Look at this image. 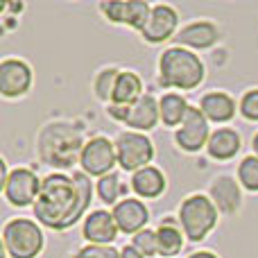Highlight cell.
Returning <instances> with one entry per match:
<instances>
[{
  "mask_svg": "<svg viewBox=\"0 0 258 258\" xmlns=\"http://www.w3.org/2000/svg\"><path fill=\"white\" fill-rule=\"evenodd\" d=\"M93 183L84 172H73V177L63 172H52L41 181V192L36 197L34 218L39 224L52 231H66L75 227L80 218H86V211L93 200Z\"/></svg>",
  "mask_w": 258,
  "mask_h": 258,
  "instance_id": "1",
  "label": "cell"
},
{
  "mask_svg": "<svg viewBox=\"0 0 258 258\" xmlns=\"http://www.w3.org/2000/svg\"><path fill=\"white\" fill-rule=\"evenodd\" d=\"M86 141L82 138L80 127L71 125L66 120H54L41 127L36 136V152L41 163L50 165L54 170H71L75 163H80L82 150Z\"/></svg>",
  "mask_w": 258,
  "mask_h": 258,
  "instance_id": "2",
  "label": "cell"
},
{
  "mask_svg": "<svg viewBox=\"0 0 258 258\" xmlns=\"http://www.w3.org/2000/svg\"><path fill=\"white\" fill-rule=\"evenodd\" d=\"M206 80V66L192 50L172 45L159 54V84L174 91H195Z\"/></svg>",
  "mask_w": 258,
  "mask_h": 258,
  "instance_id": "3",
  "label": "cell"
},
{
  "mask_svg": "<svg viewBox=\"0 0 258 258\" xmlns=\"http://www.w3.org/2000/svg\"><path fill=\"white\" fill-rule=\"evenodd\" d=\"M179 227H181L183 236L190 242H202L209 238V233L218 227L220 211L213 204L209 195L204 192H192L179 206Z\"/></svg>",
  "mask_w": 258,
  "mask_h": 258,
  "instance_id": "4",
  "label": "cell"
},
{
  "mask_svg": "<svg viewBox=\"0 0 258 258\" xmlns=\"http://www.w3.org/2000/svg\"><path fill=\"white\" fill-rule=\"evenodd\" d=\"M3 247L9 258H36L45 247L43 229L32 218H12L3 227Z\"/></svg>",
  "mask_w": 258,
  "mask_h": 258,
  "instance_id": "5",
  "label": "cell"
},
{
  "mask_svg": "<svg viewBox=\"0 0 258 258\" xmlns=\"http://www.w3.org/2000/svg\"><path fill=\"white\" fill-rule=\"evenodd\" d=\"M116 154H118V165H120L122 172H138V170L152 165L154 161V143L147 134L141 132H120L116 141Z\"/></svg>",
  "mask_w": 258,
  "mask_h": 258,
  "instance_id": "6",
  "label": "cell"
},
{
  "mask_svg": "<svg viewBox=\"0 0 258 258\" xmlns=\"http://www.w3.org/2000/svg\"><path fill=\"white\" fill-rule=\"evenodd\" d=\"M107 113L113 120L122 122L125 127H129L132 132H150L161 122V109H159V100L152 93H145L138 102H134L132 107H116L109 104Z\"/></svg>",
  "mask_w": 258,
  "mask_h": 258,
  "instance_id": "7",
  "label": "cell"
},
{
  "mask_svg": "<svg viewBox=\"0 0 258 258\" xmlns=\"http://www.w3.org/2000/svg\"><path fill=\"white\" fill-rule=\"evenodd\" d=\"M82 172L89 177H107L113 172L118 165V154H116V143L109 141L107 136H93L86 141L84 150L80 156Z\"/></svg>",
  "mask_w": 258,
  "mask_h": 258,
  "instance_id": "8",
  "label": "cell"
},
{
  "mask_svg": "<svg viewBox=\"0 0 258 258\" xmlns=\"http://www.w3.org/2000/svg\"><path fill=\"white\" fill-rule=\"evenodd\" d=\"M41 181L43 179L36 177L34 170L30 168H14L9 172L7 181L3 183V195L16 209H25V206H34L36 197L41 192Z\"/></svg>",
  "mask_w": 258,
  "mask_h": 258,
  "instance_id": "9",
  "label": "cell"
},
{
  "mask_svg": "<svg viewBox=\"0 0 258 258\" xmlns=\"http://www.w3.org/2000/svg\"><path fill=\"white\" fill-rule=\"evenodd\" d=\"M34 73L27 61L18 57H5L0 61V93L7 100H18L30 93Z\"/></svg>",
  "mask_w": 258,
  "mask_h": 258,
  "instance_id": "10",
  "label": "cell"
},
{
  "mask_svg": "<svg viewBox=\"0 0 258 258\" xmlns=\"http://www.w3.org/2000/svg\"><path fill=\"white\" fill-rule=\"evenodd\" d=\"M100 12L116 25H129L132 30L143 32L150 23L152 5L145 3V0H127V3L109 0V3L100 5Z\"/></svg>",
  "mask_w": 258,
  "mask_h": 258,
  "instance_id": "11",
  "label": "cell"
},
{
  "mask_svg": "<svg viewBox=\"0 0 258 258\" xmlns=\"http://www.w3.org/2000/svg\"><path fill=\"white\" fill-rule=\"evenodd\" d=\"M211 134H213L211 132V122L206 120V116L200 111V107H190L186 120L181 122V127L174 134V143H177L183 152L195 154V152L204 150V147L209 145Z\"/></svg>",
  "mask_w": 258,
  "mask_h": 258,
  "instance_id": "12",
  "label": "cell"
},
{
  "mask_svg": "<svg viewBox=\"0 0 258 258\" xmlns=\"http://www.w3.org/2000/svg\"><path fill=\"white\" fill-rule=\"evenodd\" d=\"M179 32V14L172 5H165V3H159V5H152V16H150V23L147 27L141 32L143 41L152 45H159L163 41H170L174 39Z\"/></svg>",
  "mask_w": 258,
  "mask_h": 258,
  "instance_id": "13",
  "label": "cell"
},
{
  "mask_svg": "<svg viewBox=\"0 0 258 258\" xmlns=\"http://www.w3.org/2000/svg\"><path fill=\"white\" fill-rule=\"evenodd\" d=\"M111 215L118 224V231L125 236H136L150 222V209L138 197H125L111 209Z\"/></svg>",
  "mask_w": 258,
  "mask_h": 258,
  "instance_id": "14",
  "label": "cell"
},
{
  "mask_svg": "<svg viewBox=\"0 0 258 258\" xmlns=\"http://www.w3.org/2000/svg\"><path fill=\"white\" fill-rule=\"evenodd\" d=\"M118 224L113 220V215L104 209H98V211H91L89 215L84 218L82 222V236L89 245H102V247H109L113 245V240L118 238Z\"/></svg>",
  "mask_w": 258,
  "mask_h": 258,
  "instance_id": "15",
  "label": "cell"
},
{
  "mask_svg": "<svg viewBox=\"0 0 258 258\" xmlns=\"http://www.w3.org/2000/svg\"><path fill=\"white\" fill-rule=\"evenodd\" d=\"M220 41V30L211 21H195L183 25L174 36V43L188 50H209Z\"/></svg>",
  "mask_w": 258,
  "mask_h": 258,
  "instance_id": "16",
  "label": "cell"
},
{
  "mask_svg": "<svg viewBox=\"0 0 258 258\" xmlns=\"http://www.w3.org/2000/svg\"><path fill=\"white\" fill-rule=\"evenodd\" d=\"M209 197L213 200V204L218 206V211L222 215H236L242 206L240 186H238V181L233 177H229V174H222V177L213 179Z\"/></svg>",
  "mask_w": 258,
  "mask_h": 258,
  "instance_id": "17",
  "label": "cell"
},
{
  "mask_svg": "<svg viewBox=\"0 0 258 258\" xmlns=\"http://www.w3.org/2000/svg\"><path fill=\"white\" fill-rule=\"evenodd\" d=\"M200 111L204 113L209 122L224 125V122H231L233 118H236L238 104H236V100L229 93H224V91H211V93L202 95Z\"/></svg>",
  "mask_w": 258,
  "mask_h": 258,
  "instance_id": "18",
  "label": "cell"
},
{
  "mask_svg": "<svg viewBox=\"0 0 258 258\" xmlns=\"http://www.w3.org/2000/svg\"><path fill=\"white\" fill-rule=\"evenodd\" d=\"M129 188L134 190V195L138 200H156V197H161L165 192L168 179H165V174L156 165H147V168L132 174Z\"/></svg>",
  "mask_w": 258,
  "mask_h": 258,
  "instance_id": "19",
  "label": "cell"
},
{
  "mask_svg": "<svg viewBox=\"0 0 258 258\" xmlns=\"http://www.w3.org/2000/svg\"><path fill=\"white\" fill-rule=\"evenodd\" d=\"M240 150H242V138L233 127H218L211 134L209 145H206L209 156L215 161H231L236 159V154Z\"/></svg>",
  "mask_w": 258,
  "mask_h": 258,
  "instance_id": "20",
  "label": "cell"
},
{
  "mask_svg": "<svg viewBox=\"0 0 258 258\" xmlns=\"http://www.w3.org/2000/svg\"><path fill=\"white\" fill-rule=\"evenodd\" d=\"M143 80L138 73L134 71H120L118 73V80L116 86H113V93H111V102L109 104H116V107H132L134 102L143 98Z\"/></svg>",
  "mask_w": 258,
  "mask_h": 258,
  "instance_id": "21",
  "label": "cell"
},
{
  "mask_svg": "<svg viewBox=\"0 0 258 258\" xmlns=\"http://www.w3.org/2000/svg\"><path fill=\"white\" fill-rule=\"evenodd\" d=\"M156 238H159V256L163 258H174L186 245L179 220H161L156 227Z\"/></svg>",
  "mask_w": 258,
  "mask_h": 258,
  "instance_id": "22",
  "label": "cell"
},
{
  "mask_svg": "<svg viewBox=\"0 0 258 258\" xmlns=\"http://www.w3.org/2000/svg\"><path fill=\"white\" fill-rule=\"evenodd\" d=\"M159 109H161V122L165 127H181V122L186 120L188 116V100L183 98L181 93H165L163 98L159 100Z\"/></svg>",
  "mask_w": 258,
  "mask_h": 258,
  "instance_id": "23",
  "label": "cell"
},
{
  "mask_svg": "<svg viewBox=\"0 0 258 258\" xmlns=\"http://www.w3.org/2000/svg\"><path fill=\"white\" fill-rule=\"evenodd\" d=\"M95 192H98L100 202H104V204H109V206H116L118 202L127 197V183L122 181V177L118 172H111V174H107V177L98 179Z\"/></svg>",
  "mask_w": 258,
  "mask_h": 258,
  "instance_id": "24",
  "label": "cell"
},
{
  "mask_svg": "<svg viewBox=\"0 0 258 258\" xmlns=\"http://www.w3.org/2000/svg\"><path fill=\"white\" fill-rule=\"evenodd\" d=\"M238 183L245 190L258 192V156L249 154L238 163Z\"/></svg>",
  "mask_w": 258,
  "mask_h": 258,
  "instance_id": "25",
  "label": "cell"
},
{
  "mask_svg": "<svg viewBox=\"0 0 258 258\" xmlns=\"http://www.w3.org/2000/svg\"><path fill=\"white\" fill-rule=\"evenodd\" d=\"M118 73H120L118 68H102L95 75V80H93L95 98L102 100V102H111V93H113V86H116Z\"/></svg>",
  "mask_w": 258,
  "mask_h": 258,
  "instance_id": "26",
  "label": "cell"
},
{
  "mask_svg": "<svg viewBox=\"0 0 258 258\" xmlns=\"http://www.w3.org/2000/svg\"><path fill=\"white\" fill-rule=\"evenodd\" d=\"M132 245L136 247L145 258L159 256V238H156V231H152V229H143L141 233H136L134 240H132Z\"/></svg>",
  "mask_w": 258,
  "mask_h": 258,
  "instance_id": "27",
  "label": "cell"
},
{
  "mask_svg": "<svg viewBox=\"0 0 258 258\" xmlns=\"http://www.w3.org/2000/svg\"><path fill=\"white\" fill-rule=\"evenodd\" d=\"M238 113L245 120L258 122V89H249L242 93L240 102H238Z\"/></svg>",
  "mask_w": 258,
  "mask_h": 258,
  "instance_id": "28",
  "label": "cell"
},
{
  "mask_svg": "<svg viewBox=\"0 0 258 258\" xmlns=\"http://www.w3.org/2000/svg\"><path fill=\"white\" fill-rule=\"evenodd\" d=\"M73 258H120V249L116 247H102V245H86L82 247Z\"/></svg>",
  "mask_w": 258,
  "mask_h": 258,
  "instance_id": "29",
  "label": "cell"
},
{
  "mask_svg": "<svg viewBox=\"0 0 258 258\" xmlns=\"http://www.w3.org/2000/svg\"><path fill=\"white\" fill-rule=\"evenodd\" d=\"M120 258H145V256H143L134 245H125L120 249Z\"/></svg>",
  "mask_w": 258,
  "mask_h": 258,
  "instance_id": "30",
  "label": "cell"
},
{
  "mask_svg": "<svg viewBox=\"0 0 258 258\" xmlns=\"http://www.w3.org/2000/svg\"><path fill=\"white\" fill-rule=\"evenodd\" d=\"M188 258H220L215 251L211 249H200V251H192V254H188Z\"/></svg>",
  "mask_w": 258,
  "mask_h": 258,
  "instance_id": "31",
  "label": "cell"
},
{
  "mask_svg": "<svg viewBox=\"0 0 258 258\" xmlns=\"http://www.w3.org/2000/svg\"><path fill=\"white\" fill-rule=\"evenodd\" d=\"M251 150H254V154L258 156V132L254 134V138H251Z\"/></svg>",
  "mask_w": 258,
  "mask_h": 258,
  "instance_id": "32",
  "label": "cell"
}]
</instances>
